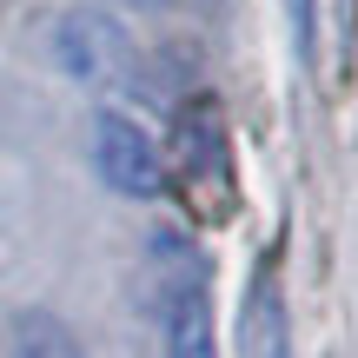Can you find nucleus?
<instances>
[{
	"mask_svg": "<svg viewBox=\"0 0 358 358\" xmlns=\"http://www.w3.org/2000/svg\"><path fill=\"white\" fill-rule=\"evenodd\" d=\"M153 299H159V332H166V358H213V319H206V279L192 252L159 232L153 239Z\"/></svg>",
	"mask_w": 358,
	"mask_h": 358,
	"instance_id": "obj_1",
	"label": "nucleus"
},
{
	"mask_svg": "<svg viewBox=\"0 0 358 358\" xmlns=\"http://www.w3.org/2000/svg\"><path fill=\"white\" fill-rule=\"evenodd\" d=\"M53 60H60L66 80H80L93 93H113L133 80V40L106 7H73L53 27Z\"/></svg>",
	"mask_w": 358,
	"mask_h": 358,
	"instance_id": "obj_2",
	"label": "nucleus"
},
{
	"mask_svg": "<svg viewBox=\"0 0 358 358\" xmlns=\"http://www.w3.org/2000/svg\"><path fill=\"white\" fill-rule=\"evenodd\" d=\"M93 166H100V179L113 192H127V199H159L166 192V159L140 133V120H127V113L93 120Z\"/></svg>",
	"mask_w": 358,
	"mask_h": 358,
	"instance_id": "obj_3",
	"label": "nucleus"
},
{
	"mask_svg": "<svg viewBox=\"0 0 358 358\" xmlns=\"http://www.w3.org/2000/svg\"><path fill=\"white\" fill-rule=\"evenodd\" d=\"M179 179L186 192H213V213L232 206V146H226V120L213 100H192V113H179Z\"/></svg>",
	"mask_w": 358,
	"mask_h": 358,
	"instance_id": "obj_4",
	"label": "nucleus"
},
{
	"mask_svg": "<svg viewBox=\"0 0 358 358\" xmlns=\"http://www.w3.org/2000/svg\"><path fill=\"white\" fill-rule=\"evenodd\" d=\"M239 345H245V358H292V325H285V299H279V272L272 266H259L252 292H245Z\"/></svg>",
	"mask_w": 358,
	"mask_h": 358,
	"instance_id": "obj_5",
	"label": "nucleus"
},
{
	"mask_svg": "<svg viewBox=\"0 0 358 358\" xmlns=\"http://www.w3.org/2000/svg\"><path fill=\"white\" fill-rule=\"evenodd\" d=\"M7 358H87L73 332H66V319H53V312H13L7 325Z\"/></svg>",
	"mask_w": 358,
	"mask_h": 358,
	"instance_id": "obj_6",
	"label": "nucleus"
},
{
	"mask_svg": "<svg viewBox=\"0 0 358 358\" xmlns=\"http://www.w3.org/2000/svg\"><path fill=\"white\" fill-rule=\"evenodd\" d=\"M292 7V34H299V47H312V34H319V0H285Z\"/></svg>",
	"mask_w": 358,
	"mask_h": 358,
	"instance_id": "obj_7",
	"label": "nucleus"
},
{
	"mask_svg": "<svg viewBox=\"0 0 358 358\" xmlns=\"http://www.w3.org/2000/svg\"><path fill=\"white\" fill-rule=\"evenodd\" d=\"M120 7H166V0H120Z\"/></svg>",
	"mask_w": 358,
	"mask_h": 358,
	"instance_id": "obj_8",
	"label": "nucleus"
}]
</instances>
